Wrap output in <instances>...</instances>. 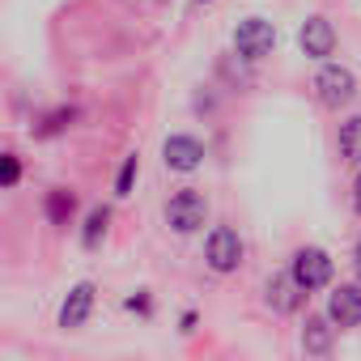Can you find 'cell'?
<instances>
[{"label":"cell","mask_w":361,"mask_h":361,"mask_svg":"<svg viewBox=\"0 0 361 361\" xmlns=\"http://www.w3.org/2000/svg\"><path fill=\"white\" fill-rule=\"evenodd\" d=\"M106 226H111V209L106 204H98V209H90V217H85V230H81V247H98L102 238H106Z\"/></svg>","instance_id":"14"},{"label":"cell","mask_w":361,"mask_h":361,"mask_svg":"<svg viewBox=\"0 0 361 361\" xmlns=\"http://www.w3.org/2000/svg\"><path fill=\"white\" fill-rule=\"evenodd\" d=\"M314 98H319V106H327V111L348 106V102L357 98V73L344 68V64H327V60H323V68L314 73Z\"/></svg>","instance_id":"3"},{"label":"cell","mask_w":361,"mask_h":361,"mask_svg":"<svg viewBox=\"0 0 361 361\" xmlns=\"http://www.w3.org/2000/svg\"><path fill=\"white\" fill-rule=\"evenodd\" d=\"M73 119H77V106H60V111H51V115H43V123L35 128V136H56V132H64V128H73Z\"/></svg>","instance_id":"15"},{"label":"cell","mask_w":361,"mask_h":361,"mask_svg":"<svg viewBox=\"0 0 361 361\" xmlns=\"http://www.w3.org/2000/svg\"><path fill=\"white\" fill-rule=\"evenodd\" d=\"M200 5H204V0H200Z\"/></svg>","instance_id":"21"},{"label":"cell","mask_w":361,"mask_h":361,"mask_svg":"<svg viewBox=\"0 0 361 361\" xmlns=\"http://www.w3.org/2000/svg\"><path fill=\"white\" fill-rule=\"evenodd\" d=\"M136 174H140V157H136V153H128V157H123V166H119V174H115V196H132Z\"/></svg>","instance_id":"16"},{"label":"cell","mask_w":361,"mask_h":361,"mask_svg":"<svg viewBox=\"0 0 361 361\" xmlns=\"http://www.w3.org/2000/svg\"><path fill=\"white\" fill-rule=\"evenodd\" d=\"M243 259H247L243 234H238L234 226H213L209 238H204V264H209L217 276H230V272L243 268Z\"/></svg>","instance_id":"1"},{"label":"cell","mask_w":361,"mask_h":361,"mask_svg":"<svg viewBox=\"0 0 361 361\" xmlns=\"http://www.w3.org/2000/svg\"><path fill=\"white\" fill-rule=\"evenodd\" d=\"M289 272H293V281H298L306 293H319V289L331 285L336 264H331V255H327L323 247H298L293 259H289Z\"/></svg>","instance_id":"4"},{"label":"cell","mask_w":361,"mask_h":361,"mask_svg":"<svg viewBox=\"0 0 361 361\" xmlns=\"http://www.w3.org/2000/svg\"><path fill=\"white\" fill-rule=\"evenodd\" d=\"M128 310H140V314H149V298L140 293V298H128Z\"/></svg>","instance_id":"19"},{"label":"cell","mask_w":361,"mask_h":361,"mask_svg":"<svg viewBox=\"0 0 361 361\" xmlns=\"http://www.w3.org/2000/svg\"><path fill=\"white\" fill-rule=\"evenodd\" d=\"M272 47H276V26L268 18H243L234 26V51L247 64H259L264 56H272Z\"/></svg>","instance_id":"5"},{"label":"cell","mask_w":361,"mask_h":361,"mask_svg":"<svg viewBox=\"0 0 361 361\" xmlns=\"http://www.w3.org/2000/svg\"><path fill=\"white\" fill-rule=\"evenodd\" d=\"M336 331H340V327H336L327 314H310V319L302 323V353H306V357H331Z\"/></svg>","instance_id":"11"},{"label":"cell","mask_w":361,"mask_h":361,"mask_svg":"<svg viewBox=\"0 0 361 361\" xmlns=\"http://www.w3.org/2000/svg\"><path fill=\"white\" fill-rule=\"evenodd\" d=\"M47 221L51 226H73V217H77V192H68V188H56V192H47Z\"/></svg>","instance_id":"12"},{"label":"cell","mask_w":361,"mask_h":361,"mask_svg":"<svg viewBox=\"0 0 361 361\" xmlns=\"http://www.w3.org/2000/svg\"><path fill=\"white\" fill-rule=\"evenodd\" d=\"M264 302H268L272 314H298L302 302H306V289H302V285L293 281V272L285 268V272H272V276H268V285H264Z\"/></svg>","instance_id":"7"},{"label":"cell","mask_w":361,"mask_h":361,"mask_svg":"<svg viewBox=\"0 0 361 361\" xmlns=\"http://www.w3.org/2000/svg\"><path fill=\"white\" fill-rule=\"evenodd\" d=\"M204 221H209V200H204V192H196V188H183V192H174L170 200H166V226L174 230V234H196V230H204Z\"/></svg>","instance_id":"2"},{"label":"cell","mask_w":361,"mask_h":361,"mask_svg":"<svg viewBox=\"0 0 361 361\" xmlns=\"http://www.w3.org/2000/svg\"><path fill=\"white\" fill-rule=\"evenodd\" d=\"M340 331H353L361 327V281L357 285H336L327 293V310H323Z\"/></svg>","instance_id":"8"},{"label":"cell","mask_w":361,"mask_h":361,"mask_svg":"<svg viewBox=\"0 0 361 361\" xmlns=\"http://www.w3.org/2000/svg\"><path fill=\"white\" fill-rule=\"evenodd\" d=\"M298 43H302V51L310 56V60H327V56H336V26L327 22V18H306L302 22V30H298Z\"/></svg>","instance_id":"10"},{"label":"cell","mask_w":361,"mask_h":361,"mask_svg":"<svg viewBox=\"0 0 361 361\" xmlns=\"http://www.w3.org/2000/svg\"><path fill=\"white\" fill-rule=\"evenodd\" d=\"M94 302H98V285H94V281L73 285V289H68V298L60 302V327H64V331L85 327V323H90V314H94Z\"/></svg>","instance_id":"9"},{"label":"cell","mask_w":361,"mask_h":361,"mask_svg":"<svg viewBox=\"0 0 361 361\" xmlns=\"http://www.w3.org/2000/svg\"><path fill=\"white\" fill-rule=\"evenodd\" d=\"M0 161H5V174H0V183L13 192V188H18V178H22V157H18V153H5Z\"/></svg>","instance_id":"17"},{"label":"cell","mask_w":361,"mask_h":361,"mask_svg":"<svg viewBox=\"0 0 361 361\" xmlns=\"http://www.w3.org/2000/svg\"><path fill=\"white\" fill-rule=\"evenodd\" d=\"M336 145H340V157H344V161L361 166V115H348V119L340 123Z\"/></svg>","instance_id":"13"},{"label":"cell","mask_w":361,"mask_h":361,"mask_svg":"<svg viewBox=\"0 0 361 361\" xmlns=\"http://www.w3.org/2000/svg\"><path fill=\"white\" fill-rule=\"evenodd\" d=\"M161 161H166V170L192 174V170L204 166V140H196V136H188V132H174V136H166V145H161Z\"/></svg>","instance_id":"6"},{"label":"cell","mask_w":361,"mask_h":361,"mask_svg":"<svg viewBox=\"0 0 361 361\" xmlns=\"http://www.w3.org/2000/svg\"><path fill=\"white\" fill-rule=\"evenodd\" d=\"M353 209H357V217H361V170H357V178H353Z\"/></svg>","instance_id":"18"},{"label":"cell","mask_w":361,"mask_h":361,"mask_svg":"<svg viewBox=\"0 0 361 361\" xmlns=\"http://www.w3.org/2000/svg\"><path fill=\"white\" fill-rule=\"evenodd\" d=\"M353 268H357V281H361V238H357V247H353Z\"/></svg>","instance_id":"20"}]
</instances>
